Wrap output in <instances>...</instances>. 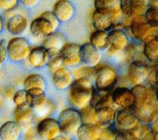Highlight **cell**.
Here are the masks:
<instances>
[{
  "instance_id": "6da1fadb",
  "label": "cell",
  "mask_w": 158,
  "mask_h": 140,
  "mask_svg": "<svg viewBox=\"0 0 158 140\" xmlns=\"http://www.w3.org/2000/svg\"><path fill=\"white\" fill-rule=\"evenodd\" d=\"M134 102L131 107L139 121L146 124L152 123L158 116V101L156 92L150 87L135 85L132 89Z\"/></svg>"
},
{
  "instance_id": "7a4b0ae2",
  "label": "cell",
  "mask_w": 158,
  "mask_h": 140,
  "mask_svg": "<svg viewBox=\"0 0 158 140\" xmlns=\"http://www.w3.org/2000/svg\"><path fill=\"white\" fill-rule=\"evenodd\" d=\"M94 90L89 79L85 78L75 79L69 88L68 99L70 104L79 110L89 105Z\"/></svg>"
},
{
  "instance_id": "3957f363",
  "label": "cell",
  "mask_w": 158,
  "mask_h": 140,
  "mask_svg": "<svg viewBox=\"0 0 158 140\" xmlns=\"http://www.w3.org/2000/svg\"><path fill=\"white\" fill-rule=\"evenodd\" d=\"M59 22L52 11H45L31 23V33L37 38L45 39L56 32Z\"/></svg>"
},
{
  "instance_id": "277c9868",
  "label": "cell",
  "mask_w": 158,
  "mask_h": 140,
  "mask_svg": "<svg viewBox=\"0 0 158 140\" xmlns=\"http://www.w3.org/2000/svg\"><path fill=\"white\" fill-rule=\"evenodd\" d=\"M57 121L61 133L68 136L76 134L83 124L80 111L73 107L63 110L60 113Z\"/></svg>"
},
{
  "instance_id": "5b68a950",
  "label": "cell",
  "mask_w": 158,
  "mask_h": 140,
  "mask_svg": "<svg viewBox=\"0 0 158 140\" xmlns=\"http://www.w3.org/2000/svg\"><path fill=\"white\" fill-rule=\"evenodd\" d=\"M118 11L114 7L96 9L92 16V23L97 30L107 31L113 28L117 22Z\"/></svg>"
},
{
  "instance_id": "8992f818",
  "label": "cell",
  "mask_w": 158,
  "mask_h": 140,
  "mask_svg": "<svg viewBox=\"0 0 158 140\" xmlns=\"http://www.w3.org/2000/svg\"><path fill=\"white\" fill-rule=\"evenodd\" d=\"M6 48L8 57L13 62H21L27 59L31 49L27 40L22 37L11 39Z\"/></svg>"
},
{
  "instance_id": "52a82bcc",
  "label": "cell",
  "mask_w": 158,
  "mask_h": 140,
  "mask_svg": "<svg viewBox=\"0 0 158 140\" xmlns=\"http://www.w3.org/2000/svg\"><path fill=\"white\" fill-rule=\"evenodd\" d=\"M118 82V74L115 68L110 66H103L97 70L95 85L97 88L111 91Z\"/></svg>"
},
{
  "instance_id": "ba28073f",
  "label": "cell",
  "mask_w": 158,
  "mask_h": 140,
  "mask_svg": "<svg viewBox=\"0 0 158 140\" xmlns=\"http://www.w3.org/2000/svg\"><path fill=\"white\" fill-rule=\"evenodd\" d=\"M116 127L120 132L134 129L139 124V121L132 108H123L116 116Z\"/></svg>"
},
{
  "instance_id": "9c48e42d",
  "label": "cell",
  "mask_w": 158,
  "mask_h": 140,
  "mask_svg": "<svg viewBox=\"0 0 158 140\" xmlns=\"http://www.w3.org/2000/svg\"><path fill=\"white\" fill-rule=\"evenodd\" d=\"M29 105L33 108L34 112L42 115L47 112L49 102L44 90L33 88L27 91Z\"/></svg>"
},
{
  "instance_id": "30bf717a",
  "label": "cell",
  "mask_w": 158,
  "mask_h": 140,
  "mask_svg": "<svg viewBox=\"0 0 158 140\" xmlns=\"http://www.w3.org/2000/svg\"><path fill=\"white\" fill-rule=\"evenodd\" d=\"M152 27L146 21L144 15H141L134 17L131 23L132 35L139 40L148 42L150 40Z\"/></svg>"
},
{
  "instance_id": "8fae6325",
  "label": "cell",
  "mask_w": 158,
  "mask_h": 140,
  "mask_svg": "<svg viewBox=\"0 0 158 140\" xmlns=\"http://www.w3.org/2000/svg\"><path fill=\"white\" fill-rule=\"evenodd\" d=\"M80 51L81 45L79 44L72 42L66 43L60 50L64 66L72 67L80 64L81 62Z\"/></svg>"
},
{
  "instance_id": "7c38bea8",
  "label": "cell",
  "mask_w": 158,
  "mask_h": 140,
  "mask_svg": "<svg viewBox=\"0 0 158 140\" xmlns=\"http://www.w3.org/2000/svg\"><path fill=\"white\" fill-rule=\"evenodd\" d=\"M149 74V69L143 62L135 61L129 66V80L134 86L142 85V83L148 78Z\"/></svg>"
},
{
  "instance_id": "4fadbf2b",
  "label": "cell",
  "mask_w": 158,
  "mask_h": 140,
  "mask_svg": "<svg viewBox=\"0 0 158 140\" xmlns=\"http://www.w3.org/2000/svg\"><path fill=\"white\" fill-rule=\"evenodd\" d=\"M36 128L40 136L45 140H51L61 133L58 121L54 118L47 117L42 119Z\"/></svg>"
},
{
  "instance_id": "5bb4252c",
  "label": "cell",
  "mask_w": 158,
  "mask_h": 140,
  "mask_svg": "<svg viewBox=\"0 0 158 140\" xmlns=\"http://www.w3.org/2000/svg\"><path fill=\"white\" fill-rule=\"evenodd\" d=\"M34 113L33 108L29 104L16 107L13 112L15 121L19 124L22 129L27 130L31 127Z\"/></svg>"
},
{
  "instance_id": "9a60e30c",
  "label": "cell",
  "mask_w": 158,
  "mask_h": 140,
  "mask_svg": "<svg viewBox=\"0 0 158 140\" xmlns=\"http://www.w3.org/2000/svg\"><path fill=\"white\" fill-rule=\"evenodd\" d=\"M80 54L81 62L87 66L93 68L100 64L102 57L100 51L90 42L81 45Z\"/></svg>"
},
{
  "instance_id": "2e32d148",
  "label": "cell",
  "mask_w": 158,
  "mask_h": 140,
  "mask_svg": "<svg viewBox=\"0 0 158 140\" xmlns=\"http://www.w3.org/2000/svg\"><path fill=\"white\" fill-rule=\"evenodd\" d=\"M114 105L122 108H131L134 102V95L132 90L127 87H118L112 92Z\"/></svg>"
},
{
  "instance_id": "e0dca14e",
  "label": "cell",
  "mask_w": 158,
  "mask_h": 140,
  "mask_svg": "<svg viewBox=\"0 0 158 140\" xmlns=\"http://www.w3.org/2000/svg\"><path fill=\"white\" fill-rule=\"evenodd\" d=\"M108 53L114 54L119 52L127 45L128 37L123 31L113 30L108 33Z\"/></svg>"
},
{
  "instance_id": "ac0fdd59",
  "label": "cell",
  "mask_w": 158,
  "mask_h": 140,
  "mask_svg": "<svg viewBox=\"0 0 158 140\" xmlns=\"http://www.w3.org/2000/svg\"><path fill=\"white\" fill-rule=\"evenodd\" d=\"M52 12L60 22L66 23L73 17L74 8L68 0H59L54 5Z\"/></svg>"
},
{
  "instance_id": "d6986e66",
  "label": "cell",
  "mask_w": 158,
  "mask_h": 140,
  "mask_svg": "<svg viewBox=\"0 0 158 140\" xmlns=\"http://www.w3.org/2000/svg\"><path fill=\"white\" fill-rule=\"evenodd\" d=\"M74 81V75L64 66L52 73L53 84L59 90L69 88Z\"/></svg>"
},
{
  "instance_id": "ffe728a7",
  "label": "cell",
  "mask_w": 158,
  "mask_h": 140,
  "mask_svg": "<svg viewBox=\"0 0 158 140\" xmlns=\"http://www.w3.org/2000/svg\"><path fill=\"white\" fill-rule=\"evenodd\" d=\"M27 60L31 67L36 69L43 68L48 63V51L43 46L36 47L31 49Z\"/></svg>"
},
{
  "instance_id": "44dd1931",
  "label": "cell",
  "mask_w": 158,
  "mask_h": 140,
  "mask_svg": "<svg viewBox=\"0 0 158 140\" xmlns=\"http://www.w3.org/2000/svg\"><path fill=\"white\" fill-rule=\"evenodd\" d=\"M89 105L96 110L104 107H113L112 105L114 104L112 100L111 91L102 90L98 88L94 90Z\"/></svg>"
},
{
  "instance_id": "7402d4cb",
  "label": "cell",
  "mask_w": 158,
  "mask_h": 140,
  "mask_svg": "<svg viewBox=\"0 0 158 140\" xmlns=\"http://www.w3.org/2000/svg\"><path fill=\"white\" fill-rule=\"evenodd\" d=\"M103 127L98 124H83L77 132L79 140H97L101 138Z\"/></svg>"
},
{
  "instance_id": "603a6c76",
  "label": "cell",
  "mask_w": 158,
  "mask_h": 140,
  "mask_svg": "<svg viewBox=\"0 0 158 140\" xmlns=\"http://www.w3.org/2000/svg\"><path fill=\"white\" fill-rule=\"evenodd\" d=\"M22 128L15 121H8L0 127V139L2 140H19Z\"/></svg>"
},
{
  "instance_id": "cb8c5ba5",
  "label": "cell",
  "mask_w": 158,
  "mask_h": 140,
  "mask_svg": "<svg viewBox=\"0 0 158 140\" xmlns=\"http://www.w3.org/2000/svg\"><path fill=\"white\" fill-rule=\"evenodd\" d=\"M27 20L22 15H15L8 21L7 28L12 35L19 36L23 34L27 27Z\"/></svg>"
},
{
  "instance_id": "d4e9b609",
  "label": "cell",
  "mask_w": 158,
  "mask_h": 140,
  "mask_svg": "<svg viewBox=\"0 0 158 140\" xmlns=\"http://www.w3.org/2000/svg\"><path fill=\"white\" fill-rule=\"evenodd\" d=\"M117 113L116 111L112 107L97 109V124L103 128L112 125L115 121Z\"/></svg>"
},
{
  "instance_id": "484cf974",
  "label": "cell",
  "mask_w": 158,
  "mask_h": 140,
  "mask_svg": "<svg viewBox=\"0 0 158 140\" xmlns=\"http://www.w3.org/2000/svg\"><path fill=\"white\" fill-rule=\"evenodd\" d=\"M49 54V60L47 63V67L52 74L64 67V62L60 55V51L57 49H47Z\"/></svg>"
},
{
  "instance_id": "4316f807",
  "label": "cell",
  "mask_w": 158,
  "mask_h": 140,
  "mask_svg": "<svg viewBox=\"0 0 158 140\" xmlns=\"http://www.w3.org/2000/svg\"><path fill=\"white\" fill-rule=\"evenodd\" d=\"M108 33L106 31L97 30L90 36V43L96 48L104 50L108 47Z\"/></svg>"
},
{
  "instance_id": "83f0119b",
  "label": "cell",
  "mask_w": 158,
  "mask_h": 140,
  "mask_svg": "<svg viewBox=\"0 0 158 140\" xmlns=\"http://www.w3.org/2000/svg\"><path fill=\"white\" fill-rule=\"evenodd\" d=\"M66 44L65 38L62 34L55 32L44 39L42 46L46 49H57L60 50Z\"/></svg>"
},
{
  "instance_id": "f1b7e54d",
  "label": "cell",
  "mask_w": 158,
  "mask_h": 140,
  "mask_svg": "<svg viewBox=\"0 0 158 140\" xmlns=\"http://www.w3.org/2000/svg\"><path fill=\"white\" fill-rule=\"evenodd\" d=\"M144 54L153 63H158V38H154L146 43L144 46Z\"/></svg>"
},
{
  "instance_id": "f546056e",
  "label": "cell",
  "mask_w": 158,
  "mask_h": 140,
  "mask_svg": "<svg viewBox=\"0 0 158 140\" xmlns=\"http://www.w3.org/2000/svg\"><path fill=\"white\" fill-rule=\"evenodd\" d=\"M45 82L44 78L39 74H31L26 77L24 80L23 85L26 90L33 88H40L44 90L45 88Z\"/></svg>"
},
{
  "instance_id": "4dcf8cb0",
  "label": "cell",
  "mask_w": 158,
  "mask_h": 140,
  "mask_svg": "<svg viewBox=\"0 0 158 140\" xmlns=\"http://www.w3.org/2000/svg\"><path fill=\"white\" fill-rule=\"evenodd\" d=\"M83 124H97V110L88 105L80 111Z\"/></svg>"
},
{
  "instance_id": "1f68e13d",
  "label": "cell",
  "mask_w": 158,
  "mask_h": 140,
  "mask_svg": "<svg viewBox=\"0 0 158 140\" xmlns=\"http://www.w3.org/2000/svg\"><path fill=\"white\" fill-rule=\"evenodd\" d=\"M132 16H138L143 15L148 6L149 0H129Z\"/></svg>"
},
{
  "instance_id": "d6a6232c",
  "label": "cell",
  "mask_w": 158,
  "mask_h": 140,
  "mask_svg": "<svg viewBox=\"0 0 158 140\" xmlns=\"http://www.w3.org/2000/svg\"><path fill=\"white\" fill-rule=\"evenodd\" d=\"M144 17L152 28L158 27V7L152 6L146 10Z\"/></svg>"
},
{
  "instance_id": "836d02e7",
  "label": "cell",
  "mask_w": 158,
  "mask_h": 140,
  "mask_svg": "<svg viewBox=\"0 0 158 140\" xmlns=\"http://www.w3.org/2000/svg\"><path fill=\"white\" fill-rule=\"evenodd\" d=\"M13 100L16 107H20L29 104L28 101L27 90L24 89L19 90L16 91L13 95Z\"/></svg>"
},
{
  "instance_id": "e575fe53",
  "label": "cell",
  "mask_w": 158,
  "mask_h": 140,
  "mask_svg": "<svg viewBox=\"0 0 158 140\" xmlns=\"http://www.w3.org/2000/svg\"><path fill=\"white\" fill-rule=\"evenodd\" d=\"M97 73V70L93 67H83L76 71L74 73V76L75 77V79L77 78H85L89 79V78L94 76H95Z\"/></svg>"
},
{
  "instance_id": "d590c367",
  "label": "cell",
  "mask_w": 158,
  "mask_h": 140,
  "mask_svg": "<svg viewBox=\"0 0 158 140\" xmlns=\"http://www.w3.org/2000/svg\"><path fill=\"white\" fill-rule=\"evenodd\" d=\"M19 0H0V9L8 11L17 6Z\"/></svg>"
},
{
  "instance_id": "8d00e7d4",
  "label": "cell",
  "mask_w": 158,
  "mask_h": 140,
  "mask_svg": "<svg viewBox=\"0 0 158 140\" xmlns=\"http://www.w3.org/2000/svg\"><path fill=\"white\" fill-rule=\"evenodd\" d=\"M25 140H45L39 134L37 128L31 127L27 130L25 135Z\"/></svg>"
},
{
  "instance_id": "74e56055",
  "label": "cell",
  "mask_w": 158,
  "mask_h": 140,
  "mask_svg": "<svg viewBox=\"0 0 158 140\" xmlns=\"http://www.w3.org/2000/svg\"><path fill=\"white\" fill-rule=\"evenodd\" d=\"M115 140H139L132 131L120 132Z\"/></svg>"
},
{
  "instance_id": "f35d334b",
  "label": "cell",
  "mask_w": 158,
  "mask_h": 140,
  "mask_svg": "<svg viewBox=\"0 0 158 140\" xmlns=\"http://www.w3.org/2000/svg\"><path fill=\"white\" fill-rule=\"evenodd\" d=\"M117 0H94V6L96 9L112 7Z\"/></svg>"
},
{
  "instance_id": "ab89813d",
  "label": "cell",
  "mask_w": 158,
  "mask_h": 140,
  "mask_svg": "<svg viewBox=\"0 0 158 140\" xmlns=\"http://www.w3.org/2000/svg\"><path fill=\"white\" fill-rule=\"evenodd\" d=\"M8 57L6 47L2 43H0V66L2 65Z\"/></svg>"
},
{
  "instance_id": "60d3db41",
  "label": "cell",
  "mask_w": 158,
  "mask_h": 140,
  "mask_svg": "<svg viewBox=\"0 0 158 140\" xmlns=\"http://www.w3.org/2000/svg\"><path fill=\"white\" fill-rule=\"evenodd\" d=\"M19 1L26 8H31L37 5L40 0H19Z\"/></svg>"
},
{
  "instance_id": "b9f144b4",
  "label": "cell",
  "mask_w": 158,
  "mask_h": 140,
  "mask_svg": "<svg viewBox=\"0 0 158 140\" xmlns=\"http://www.w3.org/2000/svg\"><path fill=\"white\" fill-rule=\"evenodd\" d=\"M152 129L155 132L158 131V116L152 122Z\"/></svg>"
},
{
  "instance_id": "7bdbcfd3",
  "label": "cell",
  "mask_w": 158,
  "mask_h": 140,
  "mask_svg": "<svg viewBox=\"0 0 158 140\" xmlns=\"http://www.w3.org/2000/svg\"><path fill=\"white\" fill-rule=\"evenodd\" d=\"M51 140H70V139L66 136L59 135V136L54 138L53 139H52Z\"/></svg>"
},
{
  "instance_id": "ee69618b",
  "label": "cell",
  "mask_w": 158,
  "mask_h": 140,
  "mask_svg": "<svg viewBox=\"0 0 158 140\" xmlns=\"http://www.w3.org/2000/svg\"><path fill=\"white\" fill-rule=\"evenodd\" d=\"M4 28V22H3V19L2 16H0V34H1Z\"/></svg>"
},
{
  "instance_id": "f6af8a7d",
  "label": "cell",
  "mask_w": 158,
  "mask_h": 140,
  "mask_svg": "<svg viewBox=\"0 0 158 140\" xmlns=\"http://www.w3.org/2000/svg\"><path fill=\"white\" fill-rule=\"evenodd\" d=\"M155 82L156 85L158 86V70L156 71V75H155Z\"/></svg>"
},
{
  "instance_id": "bcb514c9",
  "label": "cell",
  "mask_w": 158,
  "mask_h": 140,
  "mask_svg": "<svg viewBox=\"0 0 158 140\" xmlns=\"http://www.w3.org/2000/svg\"><path fill=\"white\" fill-rule=\"evenodd\" d=\"M153 140H158V131L156 133V134L154 135Z\"/></svg>"
},
{
  "instance_id": "7dc6e473",
  "label": "cell",
  "mask_w": 158,
  "mask_h": 140,
  "mask_svg": "<svg viewBox=\"0 0 158 140\" xmlns=\"http://www.w3.org/2000/svg\"><path fill=\"white\" fill-rule=\"evenodd\" d=\"M156 97H157V100L158 101V88L157 89V90H156Z\"/></svg>"
},
{
  "instance_id": "c3c4849f",
  "label": "cell",
  "mask_w": 158,
  "mask_h": 140,
  "mask_svg": "<svg viewBox=\"0 0 158 140\" xmlns=\"http://www.w3.org/2000/svg\"><path fill=\"white\" fill-rule=\"evenodd\" d=\"M97 140H106V139H103V138H99V139H97Z\"/></svg>"
},
{
  "instance_id": "681fc988",
  "label": "cell",
  "mask_w": 158,
  "mask_h": 140,
  "mask_svg": "<svg viewBox=\"0 0 158 140\" xmlns=\"http://www.w3.org/2000/svg\"><path fill=\"white\" fill-rule=\"evenodd\" d=\"M154 1H155V2H157V3H158V0H154Z\"/></svg>"
}]
</instances>
